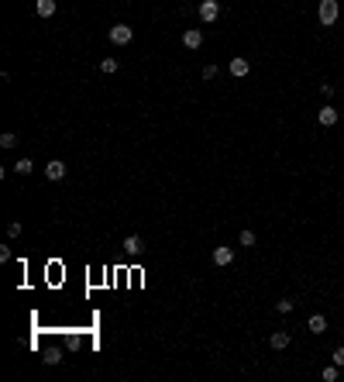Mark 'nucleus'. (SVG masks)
Segmentation results:
<instances>
[{
  "label": "nucleus",
  "instance_id": "f257e3e1",
  "mask_svg": "<svg viewBox=\"0 0 344 382\" xmlns=\"http://www.w3.org/2000/svg\"><path fill=\"white\" fill-rule=\"evenodd\" d=\"M196 14H200V21H203V24H214L220 17V4H217V0H200Z\"/></svg>",
  "mask_w": 344,
  "mask_h": 382
},
{
  "label": "nucleus",
  "instance_id": "f03ea898",
  "mask_svg": "<svg viewBox=\"0 0 344 382\" xmlns=\"http://www.w3.org/2000/svg\"><path fill=\"white\" fill-rule=\"evenodd\" d=\"M317 17H320L323 28H331L337 21V0H320V7H317Z\"/></svg>",
  "mask_w": 344,
  "mask_h": 382
},
{
  "label": "nucleus",
  "instance_id": "7ed1b4c3",
  "mask_svg": "<svg viewBox=\"0 0 344 382\" xmlns=\"http://www.w3.org/2000/svg\"><path fill=\"white\" fill-rule=\"evenodd\" d=\"M110 42H114V45H131V42H135V28H131V24H114V28H110Z\"/></svg>",
  "mask_w": 344,
  "mask_h": 382
},
{
  "label": "nucleus",
  "instance_id": "20e7f679",
  "mask_svg": "<svg viewBox=\"0 0 344 382\" xmlns=\"http://www.w3.org/2000/svg\"><path fill=\"white\" fill-rule=\"evenodd\" d=\"M227 69H231V76H234V80H244V76L252 72V62H248L244 55H234V59H231V66H227Z\"/></svg>",
  "mask_w": 344,
  "mask_h": 382
},
{
  "label": "nucleus",
  "instance_id": "39448f33",
  "mask_svg": "<svg viewBox=\"0 0 344 382\" xmlns=\"http://www.w3.org/2000/svg\"><path fill=\"white\" fill-rule=\"evenodd\" d=\"M231 262H234V248H227V244H217V248H214V265L227 269Z\"/></svg>",
  "mask_w": 344,
  "mask_h": 382
},
{
  "label": "nucleus",
  "instance_id": "423d86ee",
  "mask_svg": "<svg viewBox=\"0 0 344 382\" xmlns=\"http://www.w3.org/2000/svg\"><path fill=\"white\" fill-rule=\"evenodd\" d=\"M183 45L189 48V52H196V48L203 45V31H200V28H186V31H183Z\"/></svg>",
  "mask_w": 344,
  "mask_h": 382
},
{
  "label": "nucleus",
  "instance_id": "0eeeda50",
  "mask_svg": "<svg viewBox=\"0 0 344 382\" xmlns=\"http://www.w3.org/2000/svg\"><path fill=\"white\" fill-rule=\"evenodd\" d=\"M45 179H52V183L66 179V162H62V159H52V162L45 165Z\"/></svg>",
  "mask_w": 344,
  "mask_h": 382
},
{
  "label": "nucleus",
  "instance_id": "6e6552de",
  "mask_svg": "<svg viewBox=\"0 0 344 382\" xmlns=\"http://www.w3.org/2000/svg\"><path fill=\"white\" fill-rule=\"evenodd\" d=\"M121 248H124L127 255H141L145 252V241H141V234H127L124 241H121Z\"/></svg>",
  "mask_w": 344,
  "mask_h": 382
},
{
  "label": "nucleus",
  "instance_id": "1a4fd4ad",
  "mask_svg": "<svg viewBox=\"0 0 344 382\" xmlns=\"http://www.w3.org/2000/svg\"><path fill=\"white\" fill-rule=\"evenodd\" d=\"M317 121H320L323 127H334L337 124V110H334V107H320V110H317Z\"/></svg>",
  "mask_w": 344,
  "mask_h": 382
},
{
  "label": "nucleus",
  "instance_id": "9d476101",
  "mask_svg": "<svg viewBox=\"0 0 344 382\" xmlns=\"http://www.w3.org/2000/svg\"><path fill=\"white\" fill-rule=\"evenodd\" d=\"M307 327H310V334H323V331H327V317H323V313H313L307 320Z\"/></svg>",
  "mask_w": 344,
  "mask_h": 382
},
{
  "label": "nucleus",
  "instance_id": "9b49d317",
  "mask_svg": "<svg viewBox=\"0 0 344 382\" xmlns=\"http://www.w3.org/2000/svg\"><path fill=\"white\" fill-rule=\"evenodd\" d=\"M34 14L38 17H52L55 14V0H34Z\"/></svg>",
  "mask_w": 344,
  "mask_h": 382
},
{
  "label": "nucleus",
  "instance_id": "f8f14e48",
  "mask_svg": "<svg viewBox=\"0 0 344 382\" xmlns=\"http://www.w3.org/2000/svg\"><path fill=\"white\" fill-rule=\"evenodd\" d=\"M286 345H289V334H286V331H275V334H269V348H272V351H282Z\"/></svg>",
  "mask_w": 344,
  "mask_h": 382
},
{
  "label": "nucleus",
  "instance_id": "ddd939ff",
  "mask_svg": "<svg viewBox=\"0 0 344 382\" xmlns=\"http://www.w3.org/2000/svg\"><path fill=\"white\" fill-rule=\"evenodd\" d=\"M31 169H34L31 159H17V162H14V173H17V176H28Z\"/></svg>",
  "mask_w": 344,
  "mask_h": 382
},
{
  "label": "nucleus",
  "instance_id": "4468645a",
  "mask_svg": "<svg viewBox=\"0 0 344 382\" xmlns=\"http://www.w3.org/2000/svg\"><path fill=\"white\" fill-rule=\"evenodd\" d=\"M0 145H4V148H14V145H17V135H14V131H4V135H0Z\"/></svg>",
  "mask_w": 344,
  "mask_h": 382
},
{
  "label": "nucleus",
  "instance_id": "2eb2a0df",
  "mask_svg": "<svg viewBox=\"0 0 344 382\" xmlns=\"http://www.w3.org/2000/svg\"><path fill=\"white\" fill-rule=\"evenodd\" d=\"M293 307H296V303L289 300V296H286V300H279V303H275V310H279V313H293Z\"/></svg>",
  "mask_w": 344,
  "mask_h": 382
},
{
  "label": "nucleus",
  "instance_id": "dca6fc26",
  "mask_svg": "<svg viewBox=\"0 0 344 382\" xmlns=\"http://www.w3.org/2000/svg\"><path fill=\"white\" fill-rule=\"evenodd\" d=\"M59 361H62V351H59V348H52V351L45 355V365H59Z\"/></svg>",
  "mask_w": 344,
  "mask_h": 382
},
{
  "label": "nucleus",
  "instance_id": "f3484780",
  "mask_svg": "<svg viewBox=\"0 0 344 382\" xmlns=\"http://www.w3.org/2000/svg\"><path fill=\"white\" fill-rule=\"evenodd\" d=\"M337 369H341V365H327V369H323V382H337Z\"/></svg>",
  "mask_w": 344,
  "mask_h": 382
},
{
  "label": "nucleus",
  "instance_id": "a211bd4d",
  "mask_svg": "<svg viewBox=\"0 0 344 382\" xmlns=\"http://www.w3.org/2000/svg\"><path fill=\"white\" fill-rule=\"evenodd\" d=\"M7 238H21V220H11V224H7Z\"/></svg>",
  "mask_w": 344,
  "mask_h": 382
},
{
  "label": "nucleus",
  "instance_id": "6ab92c4d",
  "mask_svg": "<svg viewBox=\"0 0 344 382\" xmlns=\"http://www.w3.org/2000/svg\"><path fill=\"white\" fill-rule=\"evenodd\" d=\"M100 72H117V59H103V62H100Z\"/></svg>",
  "mask_w": 344,
  "mask_h": 382
},
{
  "label": "nucleus",
  "instance_id": "aec40b11",
  "mask_svg": "<svg viewBox=\"0 0 344 382\" xmlns=\"http://www.w3.org/2000/svg\"><path fill=\"white\" fill-rule=\"evenodd\" d=\"M255 244V231H241V248H252Z\"/></svg>",
  "mask_w": 344,
  "mask_h": 382
},
{
  "label": "nucleus",
  "instance_id": "412c9836",
  "mask_svg": "<svg viewBox=\"0 0 344 382\" xmlns=\"http://www.w3.org/2000/svg\"><path fill=\"white\" fill-rule=\"evenodd\" d=\"M217 66H214V62H210V66H203V80H217Z\"/></svg>",
  "mask_w": 344,
  "mask_h": 382
},
{
  "label": "nucleus",
  "instance_id": "4be33fe9",
  "mask_svg": "<svg viewBox=\"0 0 344 382\" xmlns=\"http://www.w3.org/2000/svg\"><path fill=\"white\" fill-rule=\"evenodd\" d=\"M334 365H344V348H337V351H334Z\"/></svg>",
  "mask_w": 344,
  "mask_h": 382
}]
</instances>
